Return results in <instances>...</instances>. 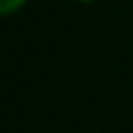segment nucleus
<instances>
[{"label":"nucleus","instance_id":"f03ea898","mask_svg":"<svg viewBox=\"0 0 133 133\" xmlns=\"http://www.w3.org/2000/svg\"><path fill=\"white\" fill-rule=\"evenodd\" d=\"M73 3H94V0H73Z\"/></svg>","mask_w":133,"mask_h":133},{"label":"nucleus","instance_id":"f257e3e1","mask_svg":"<svg viewBox=\"0 0 133 133\" xmlns=\"http://www.w3.org/2000/svg\"><path fill=\"white\" fill-rule=\"evenodd\" d=\"M26 3H29V0H0V18L18 13V11H21Z\"/></svg>","mask_w":133,"mask_h":133}]
</instances>
